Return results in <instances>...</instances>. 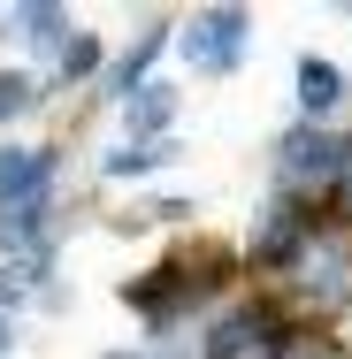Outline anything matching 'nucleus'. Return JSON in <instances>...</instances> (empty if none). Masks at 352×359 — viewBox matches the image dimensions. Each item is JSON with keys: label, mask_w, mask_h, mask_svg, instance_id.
Returning <instances> with one entry per match:
<instances>
[{"label": "nucleus", "mask_w": 352, "mask_h": 359, "mask_svg": "<svg viewBox=\"0 0 352 359\" xmlns=\"http://www.w3.org/2000/svg\"><path fill=\"white\" fill-rule=\"evenodd\" d=\"M214 290H222V252H200V260L176 252V260H161L153 276L123 283V306L153 329V344H176V337L214 306Z\"/></svg>", "instance_id": "obj_1"}, {"label": "nucleus", "mask_w": 352, "mask_h": 359, "mask_svg": "<svg viewBox=\"0 0 352 359\" xmlns=\"http://www.w3.org/2000/svg\"><path fill=\"white\" fill-rule=\"evenodd\" d=\"M169 39H176V23H169V15H153L138 39H131V46H123V54L107 62V69H100V100H107V107H115V100H131L145 76H153V62L169 54Z\"/></svg>", "instance_id": "obj_5"}, {"label": "nucleus", "mask_w": 352, "mask_h": 359, "mask_svg": "<svg viewBox=\"0 0 352 359\" xmlns=\"http://www.w3.org/2000/svg\"><path fill=\"white\" fill-rule=\"evenodd\" d=\"M62 184V145H23V138H0V215L31 191Z\"/></svg>", "instance_id": "obj_6"}, {"label": "nucleus", "mask_w": 352, "mask_h": 359, "mask_svg": "<svg viewBox=\"0 0 352 359\" xmlns=\"http://www.w3.org/2000/svg\"><path fill=\"white\" fill-rule=\"evenodd\" d=\"M176 115H184V92H176L169 76H145L131 100H115L123 138H176Z\"/></svg>", "instance_id": "obj_7"}, {"label": "nucleus", "mask_w": 352, "mask_h": 359, "mask_svg": "<svg viewBox=\"0 0 352 359\" xmlns=\"http://www.w3.org/2000/svg\"><path fill=\"white\" fill-rule=\"evenodd\" d=\"M107 359H161V352H153V344H115Z\"/></svg>", "instance_id": "obj_14"}, {"label": "nucleus", "mask_w": 352, "mask_h": 359, "mask_svg": "<svg viewBox=\"0 0 352 359\" xmlns=\"http://www.w3.org/2000/svg\"><path fill=\"white\" fill-rule=\"evenodd\" d=\"M276 191L291 199H314V191H337V176H345V138L337 130H322V123H291L276 138Z\"/></svg>", "instance_id": "obj_3"}, {"label": "nucleus", "mask_w": 352, "mask_h": 359, "mask_svg": "<svg viewBox=\"0 0 352 359\" xmlns=\"http://www.w3.org/2000/svg\"><path fill=\"white\" fill-rule=\"evenodd\" d=\"M15 344H23L15 337V313H0V359H15Z\"/></svg>", "instance_id": "obj_13"}, {"label": "nucleus", "mask_w": 352, "mask_h": 359, "mask_svg": "<svg viewBox=\"0 0 352 359\" xmlns=\"http://www.w3.org/2000/svg\"><path fill=\"white\" fill-rule=\"evenodd\" d=\"M70 8H0V39H15V46H23V54H46V62H54V54H62V46H70Z\"/></svg>", "instance_id": "obj_10"}, {"label": "nucleus", "mask_w": 352, "mask_h": 359, "mask_svg": "<svg viewBox=\"0 0 352 359\" xmlns=\"http://www.w3.org/2000/svg\"><path fill=\"white\" fill-rule=\"evenodd\" d=\"M345 69L330 62V54H299V69H291V100H299V123H322L330 130V115L345 107Z\"/></svg>", "instance_id": "obj_8"}, {"label": "nucleus", "mask_w": 352, "mask_h": 359, "mask_svg": "<svg viewBox=\"0 0 352 359\" xmlns=\"http://www.w3.org/2000/svg\"><path fill=\"white\" fill-rule=\"evenodd\" d=\"M31 107H46V76L39 69H0V130L23 123Z\"/></svg>", "instance_id": "obj_12"}, {"label": "nucleus", "mask_w": 352, "mask_h": 359, "mask_svg": "<svg viewBox=\"0 0 352 359\" xmlns=\"http://www.w3.org/2000/svg\"><path fill=\"white\" fill-rule=\"evenodd\" d=\"M176 153H184V138H115L100 153V176L107 184H145V176H169Z\"/></svg>", "instance_id": "obj_9"}, {"label": "nucleus", "mask_w": 352, "mask_h": 359, "mask_svg": "<svg viewBox=\"0 0 352 359\" xmlns=\"http://www.w3.org/2000/svg\"><path fill=\"white\" fill-rule=\"evenodd\" d=\"M322 237V222H314V199H291V191H276L268 207H261V222H253V237H245V260L253 268H291L306 245Z\"/></svg>", "instance_id": "obj_4"}, {"label": "nucleus", "mask_w": 352, "mask_h": 359, "mask_svg": "<svg viewBox=\"0 0 352 359\" xmlns=\"http://www.w3.org/2000/svg\"><path fill=\"white\" fill-rule=\"evenodd\" d=\"M100 69H107V39L77 23V31H70V46L46 62V92H77V84H100Z\"/></svg>", "instance_id": "obj_11"}, {"label": "nucleus", "mask_w": 352, "mask_h": 359, "mask_svg": "<svg viewBox=\"0 0 352 359\" xmlns=\"http://www.w3.org/2000/svg\"><path fill=\"white\" fill-rule=\"evenodd\" d=\"M169 54L192 76H237L253 54V8H192L169 39Z\"/></svg>", "instance_id": "obj_2"}]
</instances>
